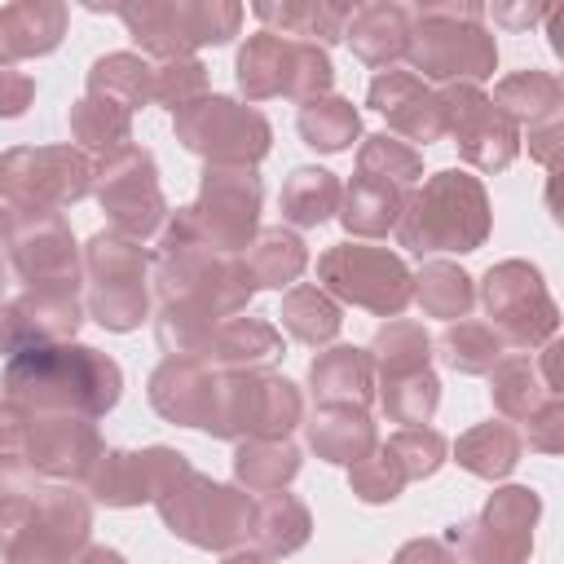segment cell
<instances>
[{
	"mask_svg": "<svg viewBox=\"0 0 564 564\" xmlns=\"http://www.w3.org/2000/svg\"><path fill=\"white\" fill-rule=\"evenodd\" d=\"M339 304L322 291V286H313V282H300V286H291L286 291V300H282V326H286V335H295L300 344H326V339H335V330H339Z\"/></svg>",
	"mask_w": 564,
	"mask_h": 564,
	"instance_id": "60d3db41",
	"label": "cell"
},
{
	"mask_svg": "<svg viewBox=\"0 0 564 564\" xmlns=\"http://www.w3.org/2000/svg\"><path fill=\"white\" fill-rule=\"evenodd\" d=\"M66 31V4L57 0H18L0 9V70H13L22 57L53 53Z\"/></svg>",
	"mask_w": 564,
	"mask_h": 564,
	"instance_id": "603a6c76",
	"label": "cell"
},
{
	"mask_svg": "<svg viewBox=\"0 0 564 564\" xmlns=\"http://www.w3.org/2000/svg\"><path fill=\"white\" fill-rule=\"evenodd\" d=\"M361 132V115L352 110V101L344 97H317V101H304L300 106V137L313 145V150H344L352 137Z\"/></svg>",
	"mask_w": 564,
	"mask_h": 564,
	"instance_id": "f6af8a7d",
	"label": "cell"
},
{
	"mask_svg": "<svg viewBox=\"0 0 564 564\" xmlns=\"http://www.w3.org/2000/svg\"><path fill=\"white\" fill-rule=\"evenodd\" d=\"M489 234V198L485 185L458 167L436 172L423 181V189L405 194L397 238L401 247L427 256V251H476Z\"/></svg>",
	"mask_w": 564,
	"mask_h": 564,
	"instance_id": "5b68a950",
	"label": "cell"
},
{
	"mask_svg": "<svg viewBox=\"0 0 564 564\" xmlns=\"http://www.w3.org/2000/svg\"><path fill=\"white\" fill-rule=\"evenodd\" d=\"M216 322L220 317H212L194 304H163L159 308V344L167 348V357H203Z\"/></svg>",
	"mask_w": 564,
	"mask_h": 564,
	"instance_id": "c3c4849f",
	"label": "cell"
},
{
	"mask_svg": "<svg viewBox=\"0 0 564 564\" xmlns=\"http://www.w3.org/2000/svg\"><path fill=\"white\" fill-rule=\"evenodd\" d=\"M119 366L88 344H22L4 361V397L31 414L101 419L119 401Z\"/></svg>",
	"mask_w": 564,
	"mask_h": 564,
	"instance_id": "6da1fadb",
	"label": "cell"
},
{
	"mask_svg": "<svg viewBox=\"0 0 564 564\" xmlns=\"http://www.w3.org/2000/svg\"><path fill=\"white\" fill-rule=\"evenodd\" d=\"M344 198V229L348 234H361V238H379L388 229H397L401 220V207H405V189L388 185V181H375V176H352V185L339 194Z\"/></svg>",
	"mask_w": 564,
	"mask_h": 564,
	"instance_id": "d6a6232c",
	"label": "cell"
},
{
	"mask_svg": "<svg viewBox=\"0 0 564 564\" xmlns=\"http://www.w3.org/2000/svg\"><path fill=\"white\" fill-rule=\"evenodd\" d=\"M317 278H322V291H330L357 308H370L379 317H397L410 304V269L388 247L339 242V247L322 251Z\"/></svg>",
	"mask_w": 564,
	"mask_h": 564,
	"instance_id": "4fadbf2b",
	"label": "cell"
},
{
	"mask_svg": "<svg viewBox=\"0 0 564 564\" xmlns=\"http://www.w3.org/2000/svg\"><path fill=\"white\" fill-rule=\"evenodd\" d=\"M344 40L352 44V53L366 66H388V62L405 57V44H410V9H401L392 0L352 4L348 22H344Z\"/></svg>",
	"mask_w": 564,
	"mask_h": 564,
	"instance_id": "cb8c5ba5",
	"label": "cell"
},
{
	"mask_svg": "<svg viewBox=\"0 0 564 564\" xmlns=\"http://www.w3.org/2000/svg\"><path fill=\"white\" fill-rule=\"evenodd\" d=\"M405 57L419 79L436 84H480L498 66L494 35L485 31L480 4H419L410 9V44Z\"/></svg>",
	"mask_w": 564,
	"mask_h": 564,
	"instance_id": "277c9868",
	"label": "cell"
},
{
	"mask_svg": "<svg viewBox=\"0 0 564 564\" xmlns=\"http://www.w3.org/2000/svg\"><path fill=\"white\" fill-rule=\"evenodd\" d=\"M115 13L123 18L128 35L163 62L189 57L198 44H225L229 35H238V22H242V9L225 0H198V4L141 0V4H119Z\"/></svg>",
	"mask_w": 564,
	"mask_h": 564,
	"instance_id": "ba28073f",
	"label": "cell"
},
{
	"mask_svg": "<svg viewBox=\"0 0 564 564\" xmlns=\"http://www.w3.org/2000/svg\"><path fill=\"white\" fill-rule=\"evenodd\" d=\"M538 507L542 502L533 489H520V485L498 489L476 520L454 524L449 542L463 551L458 560H467V564H524Z\"/></svg>",
	"mask_w": 564,
	"mask_h": 564,
	"instance_id": "2e32d148",
	"label": "cell"
},
{
	"mask_svg": "<svg viewBox=\"0 0 564 564\" xmlns=\"http://www.w3.org/2000/svg\"><path fill=\"white\" fill-rule=\"evenodd\" d=\"M185 463V454L154 445V449H106L97 458V467L88 471V489L97 502L106 507H137V502H154V494L163 489V480Z\"/></svg>",
	"mask_w": 564,
	"mask_h": 564,
	"instance_id": "ffe728a7",
	"label": "cell"
},
{
	"mask_svg": "<svg viewBox=\"0 0 564 564\" xmlns=\"http://www.w3.org/2000/svg\"><path fill=\"white\" fill-rule=\"evenodd\" d=\"M88 93L123 106L128 115L145 101H154V66H145L137 53H106L88 70Z\"/></svg>",
	"mask_w": 564,
	"mask_h": 564,
	"instance_id": "836d02e7",
	"label": "cell"
},
{
	"mask_svg": "<svg viewBox=\"0 0 564 564\" xmlns=\"http://www.w3.org/2000/svg\"><path fill=\"white\" fill-rule=\"evenodd\" d=\"M282 352V335L260 317H220L203 361L225 370H260Z\"/></svg>",
	"mask_w": 564,
	"mask_h": 564,
	"instance_id": "4316f807",
	"label": "cell"
},
{
	"mask_svg": "<svg viewBox=\"0 0 564 564\" xmlns=\"http://www.w3.org/2000/svg\"><path fill=\"white\" fill-rule=\"evenodd\" d=\"M93 529L88 498L66 485H26L0 494L4 564H70Z\"/></svg>",
	"mask_w": 564,
	"mask_h": 564,
	"instance_id": "7a4b0ae2",
	"label": "cell"
},
{
	"mask_svg": "<svg viewBox=\"0 0 564 564\" xmlns=\"http://www.w3.org/2000/svg\"><path fill=\"white\" fill-rule=\"evenodd\" d=\"M511 123H529V128H542V123H560V79L546 75V70H516L507 75L494 97H489Z\"/></svg>",
	"mask_w": 564,
	"mask_h": 564,
	"instance_id": "1f68e13d",
	"label": "cell"
},
{
	"mask_svg": "<svg viewBox=\"0 0 564 564\" xmlns=\"http://www.w3.org/2000/svg\"><path fill=\"white\" fill-rule=\"evenodd\" d=\"M0 286H4V260H0Z\"/></svg>",
	"mask_w": 564,
	"mask_h": 564,
	"instance_id": "be15d7a7",
	"label": "cell"
},
{
	"mask_svg": "<svg viewBox=\"0 0 564 564\" xmlns=\"http://www.w3.org/2000/svg\"><path fill=\"white\" fill-rule=\"evenodd\" d=\"M489 392L507 419H529L542 401H551V392L538 383V370L529 366V357H502L489 370Z\"/></svg>",
	"mask_w": 564,
	"mask_h": 564,
	"instance_id": "bcb514c9",
	"label": "cell"
},
{
	"mask_svg": "<svg viewBox=\"0 0 564 564\" xmlns=\"http://www.w3.org/2000/svg\"><path fill=\"white\" fill-rule=\"evenodd\" d=\"M93 189L101 212L110 216L115 234L123 238H150L163 225V189H159V172L154 159L141 145H123L115 154H106L93 167Z\"/></svg>",
	"mask_w": 564,
	"mask_h": 564,
	"instance_id": "5bb4252c",
	"label": "cell"
},
{
	"mask_svg": "<svg viewBox=\"0 0 564 564\" xmlns=\"http://www.w3.org/2000/svg\"><path fill=\"white\" fill-rule=\"evenodd\" d=\"M247 269H251V278H256V286H291L300 273H304V264H308V251H304V242L291 234V229H260L251 242H247Z\"/></svg>",
	"mask_w": 564,
	"mask_h": 564,
	"instance_id": "e575fe53",
	"label": "cell"
},
{
	"mask_svg": "<svg viewBox=\"0 0 564 564\" xmlns=\"http://www.w3.org/2000/svg\"><path fill=\"white\" fill-rule=\"evenodd\" d=\"M70 132L84 150H97L101 159L132 145V115L106 97H93L84 93L75 106H70Z\"/></svg>",
	"mask_w": 564,
	"mask_h": 564,
	"instance_id": "d590c367",
	"label": "cell"
},
{
	"mask_svg": "<svg viewBox=\"0 0 564 564\" xmlns=\"http://www.w3.org/2000/svg\"><path fill=\"white\" fill-rule=\"evenodd\" d=\"M9 229H13V212L0 207V238H9Z\"/></svg>",
	"mask_w": 564,
	"mask_h": 564,
	"instance_id": "6125c7cd",
	"label": "cell"
},
{
	"mask_svg": "<svg viewBox=\"0 0 564 564\" xmlns=\"http://www.w3.org/2000/svg\"><path fill=\"white\" fill-rule=\"evenodd\" d=\"M9 256L26 286H79L75 238L57 212H31V216L13 212Z\"/></svg>",
	"mask_w": 564,
	"mask_h": 564,
	"instance_id": "ac0fdd59",
	"label": "cell"
},
{
	"mask_svg": "<svg viewBox=\"0 0 564 564\" xmlns=\"http://www.w3.org/2000/svg\"><path fill=\"white\" fill-rule=\"evenodd\" d=\"M295 471H300V449L286 441H242L234 454V476L256 494L282 489Z\"/></svg>",
	"mask_w": 564,
	"mask_h": 564,
	"instance_id": "b9f144b4",
	"label": "cell"
},
{
	"mask_svg": "<svg viewBox=\"0 0 564 564\" xmlns=\"http://www.w3.org/2000/svg\"><path fill=\"white\" fill-rule=\"evenodd\" d=\"M256 216H260V176L251 167H234V163H207L198 203L176 212V220L198 242H207L225 256L247 251V242L256 234Z\"/></svg>",
	"mask_w": 564,
	"mask_h": 564,
	"instance_id": "30bf717a",
	"label": "cell"
},
{
	"mask_svg": "<svg viewBox=\"0 0 564 564\" xmlns=\"http://www.w3.org/2000/svg\"><path fill=\"white\" fill-rule=\"evenodd\" d=\"M441 110H445V132H454L458 154L485 172H498L516 159L520 150V132L516 123L476 88V84H445L441 93Z\"/></svg>",
	"mask_w": 564,
	"mask_h": 564,
	"instance_id": "e0dca14e",
	"label": "cell"
},
{
	"mask_svg": "<svg viewBox=\"0 0 564 564\" xmlns=\"http://www.w3.org/2000/svg\"><path fill=\"white\" fill-rule=\"evenodd\" d=\"M392 564H463V560H458V551H449L441 538H414V542H405V546L397 551Z\"/></svg>",
	"mask_w": 564,
	"mask_h": 564,
	"instance_id": "9f6ffc18",
	"label": "cell"
},
{
	"mask_svg": "<svg viewBox=\"0 0 564 564\" xmlns=\"http://www.w3.org/2000/svg\"><path fill=\"white\" fill-rule=\"evenodd\" d=\"M84 264H88V313L106 326V330H132L145 322V308H150V295H145V251L115 234V229H101L88 251H84Z\"/></svg>",
	"mask_w": 564,
	"mask_h": 564,
	"instance_id": "8fae6325",
	"label": "cell"
},
{
	"mask_svg": "<svg viewBox=\"0 0 564 564\" xmlns=\"http://www.w3.org/2000/svg\"><path fill=\"white\" fill-rule=\"evenodd\" d=\"M31 93H35V79L22 75V70H0V119H13L31 106Z\"/></svg>",
	"mask_w": 564,
	"mask_h": 564,
	"instance_id": "11a10c76",
	"label": "cell"
},
{
	"mask_svg": "<svg viewBox=\"0 0 564 564\" xmlns=\"http://www.w3.org/2000/svg\"><path fill=\"white\" fill-rule=\"evenodd\" d=\"M291 75H295V40H282L273 31H256L238 48V88L251 101H264V97H278V93L286 97Z\"/></svg>",
	"mask_w": 564,
	"mask_h": 564,
	"instance_id": "83f0119b",
	"label": "cell"
},
{
	"mask_svg": "<svg viewBox=\"0 0 564 564\" xmlns=\"http://www.w3.org/2000/svg\"><path fill=\"white\" fill-rule=\"evenodd\" d=\"M225 564H278L273 555H264V551H234Z\"/></svg>",
	"mask_w": 564,
	"mask_h": 564,
	"instance_id": "94428289",
	"label": "cell"
},
{
	"mask_svg": "<svg viewBox=\"0 0 564 564\" xmlns=\"http://www.w3.org/2000/svg\"><path fill=\"white\" fill-rule=\"evenodd\" d=\"M154 282H159L163 304H194L212 317H234L256 295V278H251L247 260L198 242L176 216L167 220V229L159 238Z\"/></svg>",
	"mask_w": 564,
	"mask_h": 564,
	"instance_id": "3957f363",
	"label": "cell"
},
{
	"mask_svg": "<svg viewBox=\"0 0 564 564\" xmlns=\"http://www.w3.org/2000/svg\"><path fill=\"white\" fill-rule=\"evenodd\" d=\"M564 419V405H560V397H551V401H542L524 423H529V445L533 449H546V454H555L560 445H564V436H560V423Z\"/></svg>",
	"mask_w": 564,
	"mask_h": 564,
	"instance_id": "f5cc1de1",
	"label": "cell"
},
{
	"mask_svg": "<svg viewBox=\"0 0 564 564\" xmlns=\"http://www.w3.org/2000/svg\"><path fill=\"white\" fill-rule=\"evenodd\" d=\"M352 4H322V0H282V4H256V18L269 22L273 35L282 40H304V44H330L344 40Z\"/></svg>",
	"mask_w": 564,
	"mask_h": 564,
	"instance_id": "f546056e",
	"label": "cell"
},
{
	"mask_svg": "<svg viewBox=\"0 0 564 564\" xmlns=\"http://www.w3.org/2000/svg\"><path fill=\"white\" fill-rule=\"evenodd\" d=\"M308 441H313L317 458L344 463V467L361 463L379 445L375 423H370V414L361 405H317V414L308 423Z\"/></svg>",
	"mask_w": 564,
	"mask_h": 564,
	"instance_id": "f1b7e54d",
	"label": "cell"
},
{
	"mask_svg": "<svg viewBox=\"0 0 564 564\" xmlns=\"http://www.w3.org/2000/svg\"><path fill=\"white\" fill-rule=\"evenodd\" d=\"M154 507L176 538L203 551H225L251 533V498L238 494L234 485H216L198 476L189 463L172 471V480L154 494Z\"/></svg>",
	"mask_w": 564,
	"mask_h": 564,
	"instance_id": "8992f818",
	"label": "cell"
},
{
	"mask_svg": "<svg viewBox=\"0 0 564 564\" xmlns=\"http://www.w3.org/2000/svg\"><path fill=\"white\" fill-rule=\"evenodd\" d=\"M26 427H31V410L9 401V397H0V458H22Z\"/></svg>",
	"mask_w": 564,
	"mask_h": 564,
	"instance_id": "db71d44e",
	"label": "cell"
},
{
	"mask_svg": "<svg viewBox=\"0 0 564 564\" xmlns=\"http://www.w3.org/2000/svg\"><path fill=\"white\" fill-rule=\"evenodd\" d=\"M410 295H419V304L432 313V317H445V322H463L476 291H471V278L449 264V260H427L419 269V278H410Z\"/></svg>",
	"mask_w": 564,
	"mask_h": 564,
	"instance_id": "f35d334b",
	"label": "cell"
},
{
	"mask_svg": "<svg viewBox=\"0 0 564 564\" xmlns=\"http://www.w3.org/2000/svg\"><path fill=\"white\" fill-rule=\"evenodd\" d=\"M427 357H432V339L419 322H388L379 326L375 344H370V366H375V379H392V375H410V370H427Z\"/></svg>",
	"mask_w": 564,
	"mask_h": 564,
	"instance_id": "ab89813d",
	"label": "cell"
},
{
	"mask_svg": "<svg viewBox=\"0 0 564 564\" xmlns=\"http://www.w3.org/2000/svg\"><path fill=\"white\" fill-rule=\"evenodd\" d=\"M308 529H313L308 507H304L295 494H286V489H273V494H264L260 502H251V538H256L260 551L273 555V560L300 551V546L308 542Z\"/></svg>",
	"mask_w": 564,
	"mask_h": 564,
	"instance_id": "4dcf8cb0",
	"label": "cell"
},
{
	"mask_svg": "<svg viewBox=\"0 0 564 564\" xmlns=\"http://www.w3.org/2000/svg\"><path fill=\"white\" fill-rule=\"evenodd\" d=\"M198 97H207V66L198 57H176L154 66V101H163L172 115Z\"/></svg>",
	"mask_w": 564,
	"mask_h": 564,
	"instance_id": "f907efd6",
	"label": "cell"
},
{
	"mask_svg": "<svg viewBox=\"0 0 564 564\" xmlns=\"http://www.w3.org/2000/svg\"><path fill=\"white\" fill-rule=\"evenodd\" d=\"M93 159L75 145H18L0 154V198L18 212H57L93 189Z\"/></svg>",
	"mask_w": 564,
	"mask_h": 564,
	"instance_id": "9c48e42d",
	"label": "cell"
},
{
	"mask_svg": "<svg viewBox=\"0 0 564 564\" xmlns=\"http://www.w3.org/2000/svg\"><path fill=\"white\" fill-rule=\"evenodd\" d=\"M502 339L489 322H449L441 335V357L463 375H489L502 361Z\"/></svg>",
	"mask_w": 564,
	"mask_h": 564,
	"instance_id": "7bdbcfd3",
	"label": "cell"
},
{
	"mask_svg": "<svg viewBox=\"0 0 564 564\" xmlns=\"http://www.w3.org/2000/svg\"><path fill=\"white\" fill-rule=\"evenodd\" d=\"M18 313V330L22 344H62L79 330L84 322V304H79V286H26L13 300ZM18 344V348H22Z\"/></svg>",
	"mask_w": 564,
	"mask_h": 564,
	"instance_id": "d4e9b609",
	"label": "cell"
},
{
	"mask_svg": "<svg viewBox=\"0 0 564 564\" xmlns=\"http://www.w3.org/2000/svg\"><path fill=\"white\" fill-rule=\"evenodd\" d=\"M18 344H22L18 313H13V304H0V352H13Z\"/></svg>",
	"mask_w": 564,
	"mask_h": 564,
	"instance_id": "680465c9",
	"label": "cell"
},
{
	"mask_svg": "<svg viewBox=\"0 0 564 564\" xmlns=\"http://www.w3.org/2000/svg\"><path fill=\"white\" fill-rule=\"evenodd\" d=\"M383 445L397 454L405 480H423V476H432V471L445 463V436H441L436 427H401V432H392V441H383Z\"/></svg>",
	"mask_w": 564,
	"mask_h": 564,
	"instance_id": "816d5d0a",
	"label": "cell"
},
{
	"mask_svg": "<svg viewBox=\"0 0 564 564\" xmlns=\"http://www.w3.org/2000/svg\"><path fill=\"white\" fill-rule=\"evenodd\" d=\"M150 405L181 427L207 432L216 405V370L203 357H167L150 375Z\"/></svg>",
	"mask_w": 564,
	"mask_h": 564,
	"instance_id": "7402d4cb",
	"label": "cell"
},
{
	"mask_svg": "<svg viewBox=\"0 0 564 564\" xmlns=\"http://www.w3.org/2000/svg\"><path fill=\"white\" fill-rule=\"evenodd\" d=\"M379 401L388 410L392 423H405V427H423L441 401V383L432 370H410V375H392V379H379Z\"/></svg>",
	"mask_w": 564,
	"mask_h": 564,
	"instance_id": "ee69618b",
	"label": "cell"
},
{
	"mask_svg": "<svg viewBox=\"0 0 564 564\" xmlns=\"http://www.w3.org/2000/svg\"><path fill=\"white\" fill-rule=\"evenodd\" d=\"M101 454L106 449H101V436H97L93 419H84V414H31L22 463L35 476L79 480L97 467Z\"/></svg>",
	"mask_w": 564,
	"mask_h": 564,
	"instance_id": "d6986e66",
	"label": "cell"
},
{
	"mask_svg": "<svg viewBox=\"0 0 564 564\" xmlns=\"http://www.w3.org/2000/svg\"><path fill=\"white\" fill-rule=\"evenodd\" d=\"M480 300H485L489 326L511 348H529V344H542L555 335V304H551L538 269L524 260L494 264L480 282Z\"/></svg>",
	"mask_w": 564,
	"mask_h": 564,
	"instance_id": "9a60e30c",
	"label": "cell"
},
{
	"mask_svg": "<svg viewBox=\"0 0 564 564\" xmlns=\"http://www.w3.org/2000/svg\"><path fill=\"white\" fill-rule=\"evenodd\" d=\"M357 172L361 176H375V181H388L397 189H410L423 176V159H419L414 145L397 141L388 132H375V137H366V145L357 154Z\"/></svg>",
	"mask_w": 564,
	"mask_h": 564,
	"instance_id": "7dc6e473",
	"label": "cell"
},
{
	"mask_svg": "<svg viewBox=\"0 0 564 564\" xmlns=\"http://www.w3.org/2000/svg\"><path fill=\"white\" fill-rule=\"evenodd\" d=\"M366 101L388 119V128H397L410 141H441L445 137V110L441 97L414 75V70H379L370 79Z\"/></svg>",
	"mask_w": 564,
	"mask_h": 564,
	"instance_id": "44dd1931",
	"label": "cell"
},
{
	"mask_svg": "<svg viewBox=\"0 0 564 564\" xmlns=\"http://www.w3.org/2000/svg\"><path fill=\"white\" fill-rule=\"evenodd\" d=\"M339 181L326 172V167H295L282 185V216L300 229L308 225H322L339 212Z\"/></svg>",
	"mask_w": 564,
	"mask_h": 564,
	"instance_id": "74e56055",
	"label": "cell"
},
{
	"mask_svg": "<svg viewBox=\"0 0 564 564\" xmlns=\"http://www.w3.org/2000/svg\"><path fill=\"white\" fill-rule=\"evenodd\" d=\"M489 13H494V22H502V26H529V22H538V18H546V4H529V9H511V4H494Z\"/></svg>",
	"mask_w": 564,
	"mask_h": 564,
	"instance_id": "6f0895ef",
	"label": "cell"
},
{
	"mask_svg": "<svg viewBox=\"0 0 564 564\" xmlns=\"http://www.w3.org/2000/svg\"><path fill=\"white\" fill-rule=\"evenodd\" d=\"M348 485L361 502H392L405 489V471H401V463L388 445H375L361 463L348 467Z\"/></svg>",
	"mask_w": 564,
	"mask_h": 564,
	"instance_id": "681fc988",
	"label": "cell"
},
{
	"mask_svg": "<svg viewBox=\"0 0 564 564\" xmlns=\"http://www.w3.org/2000/svg\"><path fill=\"white\" fill-rule=\"evenodd\" d=\"M304 405L291 379L273 370H229L216 375V405H212V436L225 441H286V432L300 423Z\"/></svg>",
	"mask_w": 564,
	"mask_h": 564,
	"instance_id": "52a82bcc",
	"label": "cell"
},
{
	"mask_svg": "<svg viewBox=\"0 0 564 564\" xmlns=\"http://www.w3.org/2000/svg\"><path fill=\"white\" fill-rule=\"evenodd\" d=\"M308 383H313L317 405H361V410H366V401L375 397V366H370V352H366V348L335 344V348H326V352L313 357Z\"/></svg>",
	"mask_w": 564,
	"mask_h": 564,
	"instance_id": "484cf974",
	"label": "cell"
},
{
	"mask_svg": "<svg viewBox=\"0 0 564 564\" xmlns=\"http://www.w3.org/2000/svg\"><path fill=\"white\" fill-rule=\"evenodd\" d=\"M454 454H458V463H463L471 476L498 480V476H507V471L520 463V436H516L511 423L494 419V423H480V427L463 432L458 445H454Z\"/></svg>",
	"mask_w": 564,
	"mask_h": 564,
	"instance_id": "8d00e7d4",
	"label": "cell"
},
{
	"mask_svg": "<svg viewBox=\"0 0 564 564\" xmlns=\"http://www.w3.org/2000/svg\"><path fill=\"white\" fill-rule=\"evenodd\" d=\"M70 564H123V555L110 551V546H88V551H79Z\"/></svg>",
	"mask_w": 564,
	"mask_h": 564,
	"instance_id": "91938a15",
	"label": "cell"
},
{
	"mask_svg": "<svg viewBox=\"0 0 564 564\" xmlns=\"http://www.w3.org/2000/svg\"><path fill=\"white\" fill-rule=\"evenodd\" d=\"M176 141L207 163H234L251 167L269 154V123L260 110L238 106L234 97H198L185 110H176Z\"/></svg>",
	"mask_w": 564,
	"mask_h": 564,
	"instance_id": "7c38bea8",
	"label": "cell"
}]
</instances>
